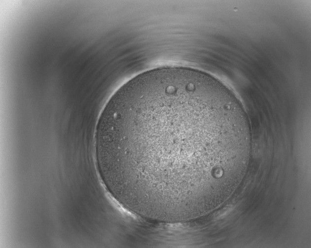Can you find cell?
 <instances>
[{"label":"cell","instance_id":"obj_1","mask_svg":"<svg viewBox=\"0 0 311 248\" xmlns=\"http://www.w3.org/2000/svg\"><path fill=\"white\" fill-rule=\"evenodd\" d=\"M98 137L115 198L162 222H186L220 206L249 158L238 99L211 76L182 67L147 71L122 86L102 112Z\"/></svg>","mask_w":311,"mask_h":248}]
</instances>
